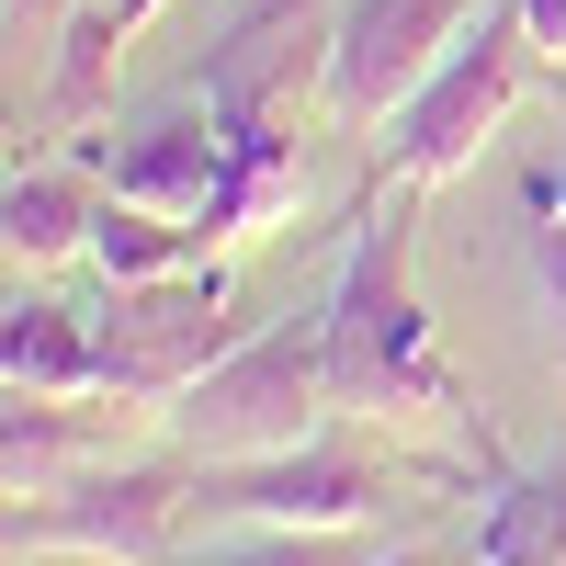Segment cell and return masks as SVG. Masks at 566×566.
I'll list each match as a JSON object with an SVG mask.
<instances>
[{"label": "cell", "mask_w": 566, "mask_h": 566, "mask_svg": "<svg viewBox=\"0 0 566 566\" xmlns=\"http://www.w3.org/2000/svg\"><path fill=\"white\" fill-rule=\"evenodd\" d=\"M328 408H340V386H328V317H272L205 386H181L159 419H170V453H193L205 476H227V464L306 453Z\"/></svg>", "instance_id": "cell-2"}, {"label": "cell", "mask_w": 566, "mask_h": 566, "mask_svg": "<svg viewBox=\"0 0 566 566\" xmlns=\"http://www.w3.org/2000/svg\"><path fill=\"white\" fill-rule=\"evenodd\" d=\"M533 69H544V45L522 23V0H488V12L453 34V57L374 125V159H386L397 181H419V193L453 181V170H476V148L510 125V103L533 91Z\"/></svg>", "instance_id": "cell-3"}, {"label": "cell", "mask_w": 566, "mask_h": 566, "mask_svg": "<svg viewBox=\"0 0 566 566\" xmlns=\"http://www.w3.org/2000/svg\"><path fill=\"white\" fill-rule=\"evenodd\" d=\"M181 261H216L193 216H159V205L103 193V216H91V272H103V283H159V272H181Z\"/></svg>", "instance_id": "cell-12"}, {"label": "cell", "mask_w": 566, "mask_h": 566, "mask_svg": "<svg viewBox=\"0 0 566 566\" xmlns=\"http://www.w3.org/2000/svg\"><path fill=\"white\" fill-rule=\"evenodd\" d=\"M205 510V464L193 453H148V464H91L57 499H12V555H91V566H170L181 522Z\"/></svg>", "instance_id": "cell-5"}, {"label": "cell", "mask_w": 566, "mask_h": 566, "mask_svg": "<svg viewBox=\"0 0 566 566\" xmlns=\"http://www.w3.org/2000/svg\"><path fill=\"white\" fill-rule=\"evenodd\" d=\"M103 193L159 205V216H193V227H205V205L227 193V125H216L205 103H181V114H159V125H136L125 148L103 159Z\"/></svg>", "instance_id": "cell-8"}, {"label": "cell", "mask_w": 566, "mask_h": 566, "mask_svg": "<svg viewBox=\"0 0 566 566\" xmlns=\"http://www.w3.org/2000/svg\"><path fill=\"white\" fill-rule=\"evenodd\" d=\"M397 464H363V453H272V464H227V476H205V510H227V522H272V533H363L374 510H386Z\"/></svg>", "instance_id": "cell-7"}, {"label": "cell", "mask_w": 566, "mask_h": 566, "mask_svg": "<svg viewBox=\"0 0 566 566\" xmlns=\"http://www.w3.org/2000/svg\"><path fill=\"white\" fill-rule=\"evenodd\" d=\"M544 544H566V476H499L488 522H476V566L488 555H544Z\"/></svg>", "instance_id": "cell-14"}, {"label": "cell", "mask_w": 566, "mask_h": 566, "mask_svg": "<svg viewBox=\"0 0 566 566\" xmlns=\"http://www.w3.org/2000/svg\"><path fill=\"white\" fill-rule=\"evenodd\" d=\"M522 23H533V45H544V69H566V0H522Z\"/></svg>", "instance_id": "cell-18"}, {"label": "cell", "mask_w": 566, "mask_h": 566, "mask_svg": "<svg viewBox=\"0 0 566 566\" xmlns=\"http://www.w3.org/2000/svg\"><path fill=\"white\" fill-rule=\"evenodd\" d=\"M0 386L12 397H103V328L57 295H12V317H0Z\"/></svg>", "instance_id": "cell-10"}, {"label": "cell", "mask_w": 566, "mask_h": 566, "mask_svg": "<svg viewBox=\"0 0 566 566\" xmlns=\"http://www.w3.org/2000/svg\"><path fill=\"white\" fill-rule=\"evenodd\" d=\"M488 566H566V544H544V555H488Z\"/></svg>", "instance_id": "cell-19"}, {"label": "cell", "mask_w": 566, "mask_h": 566, "mask_svg": "<svg viewBox=\"0 0 566 566\" xmlns=\"http://www.w3.org/2000/svg\"><path fill=\"white\" fill-rule=\"evenodd\" d=\"M91 453H103V419L80 397H12L0 408V476H12V499H57L69 476H91Z\"/></svg>", "instance_id": "cell-11"}, {"label": "cell", "mask_w": 566, "mask_h": 566, "mask_svg": "<svg viewBox=\"0 0 566 566\" xmlns=\"http://www.w3.org/2000/svg\"><path fill=\"white\" fill-rule=\"evenodd\" d=\"M205 566H352V533H250V544H227V555H205Z\"/></svg>", "instance_id": "cell-16"}, {"label": "cell", "mask_w": 566, "mask_h": 566, "mask_svg": "<svg viewBox=\"0 0 566 566\" xmlns=\"http://www.w3.org/2000/svg\"><path fill=\"white\" fill-rule=\"evenodd\" d=\"M0 23H12V45L34 57V45H57V34L80 23V0H0Z\"/></svg>", "instance_id": "cell-17"}, {"label": "cell", "mask_w": 566, "mask_h": 566, "mask_svg": "<svg viewBox=\"0 0 566 566\" xmlns=\"http://www.w3.org/2000/svg\"><path fill=\"white\" fill-rule=\"evenodd\" d=\"M544 80H555V103H566V69H544Z\"/></svg>", "instance_id": "cell-21"}, {"label": "cell", "mask_w": 566, "mask_h": 566, "mask_svg": "<svg viewBox=\"0 0 566 566\" xmlns=\"http://www.w3.org/2000/svg\"><path fill=\"white\" fill-rule=\"evenodd\" d=\"M91 328H103V397H125V408H170L181 386H205L250 340L227 261H181L159 283H114L91 306Z\"/></svg>", "instance_id": "cell-4"}, {"label": "cell", "mask_w": 566, "mask_h": 566, "mask_svg": "<svg viewBox=\"0 0 566 566\" xmlns=\"http://www.w3.org/2000/svg\"><path fill=\"white\" fill-rule=\"evenodd\" d=\"M91 216H103V181H91L80 159H12V193H0V250H12V272L80 261V250H91Z\"/></svg>", "instance_id": "cell-9"}, {"label": "cell", "mask_w": 566, "mask_h": 566, "mask_svg": "<svg viewBox=\"0 0 566 566\" xmlns=\"http://www.w3.org/2000/svg\"><path fill=\"white\" fill-rule=\"evenodd\" d=\"M328 386L352 419H476V386L442 363L431 306H419V181H397V205H352V250L328 283Z\"/></svg>", "instance_id": "cell-1"}, {"label": "cell", "mask_w": 566, "mask_h": 566, "mask_svg": "<svg viewBox=\"0 0 566 566\" xmlns=\"http://www.w3.org/2000/svg\"><path fill=\"white\" fill-rule=\"evenodd\" d=\"M522 261L544 283V317H555V352H566V170L555 159L522 181Z\"/></svg>", "instance_id": "cell-15"}, {"label": "cell", "mask_w": 566, "mask_h": 566, "mask_svg": "<svg viewBox=\"0 0 566 566\" xmlns=\"http://www.w3.org/2000/svg\"><path fill=\"white\" fill-rule=\"evenodd\" d=\"M488 0H340L328 12V114L340 125H386L419 80L453 57V34Z\"/></svg>", "instance_id": "cell-6"}, {"label": "cell", "mask_w": 566, "mask_h": 566, "mask_svg": "<svg viewBox=\"0 0 566 566\" xmlns=\"http://www.w3.org/2000/svg\"><path fill=\"white\" fill-rule=\"evenodd\" d=\"M125 23L103 12V0H91V12L57 34V69H45V114H57V125H80V114H103L114 103V69H125Z\"/></svg>", "instance_id": "cell-13"}, {"label": "cell", "mask_w": 566, "mask_h": 566, "mask_svg": "<svg viewBox=\"0 0 566 566\" xmlns=\"http://www.w3.org/2000/svg\"><path fill=\"white\" fill-rule=\"evenodd\" d=\"M374 566H431V544H397V555H374Z\"/></svg>", "instance_id": "cell-20"}]
</instances>
